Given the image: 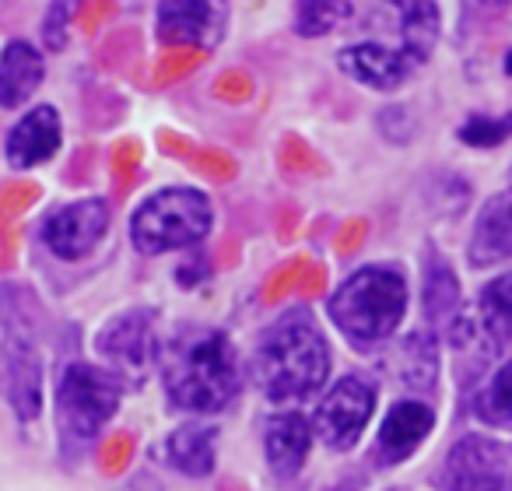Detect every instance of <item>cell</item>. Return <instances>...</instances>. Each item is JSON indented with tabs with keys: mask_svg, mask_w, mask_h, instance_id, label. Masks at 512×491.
I'll list each match as a JSON object with an SVG mask.
<instances>
[{
	"mask_svg": "<svg viewBox=\"0 0 512 491\" xmlns=\"http://www.w3.org/2000/svg\"><path fill=\"white\" fill-rule=\"evenodd\" d=\"M165 397L193 414L225 411L242 386L239 355L214 327H179L158 355Z\"/></svg>",
	"mask_w": 512,
	"mask_h": 491,
	"instance_id": "6da1fadb",
	"label": "cell"
},
{
	"mask_svg": "<svg viewBox=\"0 0 512 491\" xmlns=\"http://www.w3.org/2000/svg\"><path fill=\"white\" fill-rule=\"evenodd\" d=\"M330 348L306 313H285L260 334L253 351V383L274 404L306 400L327 383Z\"/></svg>",
	"mask_w": 512,
	"mask_h": 491,
	"instance_id": "7a4b0ae2",
	"label": "cell"
},
{
	"mask_svg": "<svg viewBox=\"0 0 512 491\" xmlns=\"http://www.w3.org/2000/svg\"><path fill=\"white\" fill-rule=\"evenodd\" d=\"M0 393L22 421L36 418L43 407L39 309L15 285H0Z\"/></svg>",
	"mask_w": 512,
	"mask_h": 491,
	"instance_id": "3957f363",
	"label": "cell"
},
{
	"mask_svg": "<svg viewBox=\"0 0 512 491\" xmlns=\"http://www.w3.org/2000/svg\"><path fill=\"white\" fill-rule=\"evenodd\" d=\"M407 313V281L393 267H362L334 295H330V320L358 348H369L397 334Z\"/></svg>",
	"mask_w": 512,
	"mask_h": 491,
	"instance_id": "277c9868",
	"label": "cell"
},
{
	"mask_svg": "<svg viewBox=\"0 0 512 491\" xmlns=\"http://www.w3.org/2000/svg\"><path fill=\"white\" fill-rule=\"evenodd\" d=\"M211 221L214 211L207 193L190 190V186H169L137 204L130 218V239L144 257H162V253L186 250L207 239Z\"/></svg>",
	"mask_w": 512,
	"mask_h": 491,
	"instance_id": "5b68a950",
	"label": "cell"
},
{
	"mask_svg": "<svg viewBox=\"0 0 512 491\" xmlns=\"http://www.w3.org/2000/svg\"><path fill=\"white\" fill-rule=\"evenodd\" d=\"M120 379L109 369L71 362L57 383V421L71 439H95L120 407Z\"/></svg>",
	"mask_w": 512,
	"mask_h": 491,
	"instance_id": "8992f818",
	"label": "cell"
},
{
	"mask_svg": "<svg viewBox=\"0 0 512 491\" xmlns=\"http://www.w3.org/2000/svg\"><path fill=\"white\" fill-rule=\"evenodd\" d=\"M95 351L102 355L106 369L116 379L127 383H141L151 369L158 365L162 344H158L155 330V313L144 309H130V313L116 316L102 327V334L95 337Z\"/></svg>",
	"mask_w": 512,
	"mask_h": 491,
	"instance_id": "52a82bcc",
	"label": "cell"
},
{
	"mask_svg": "<svg viewBox=\"0 0 512 491\" xmlns=\"http://www.w3.org/2000/svg\"><path fill=\"white\" fill-rule=\"evenodd\" d=\"M439 491H512V449L488 435H463L446 453Z\"/></svg>",
	"mask_w": 512,
	"mask_h": 491,
	"instance_id": "ba28073f",
	"label": "cell"
},
{
	"mask_svg": "<svg viewBox=\"0 0 512 491\" xmlns=\"http://www.w3.org/2000/svg\"><path fill=\"white\" fill-rule=\"evenodd\" d=\"M372 411H376V390H372L365 379L344 376L330 386L327 397H323L320 407H316L313 432L320 435L323 446L344 453V449L355 446L358 435L365 432Z\"/></svg>",
	"mask_w": 512,
	"mask_h": 491,
	"instance_id": "9c48e42d",
	"label": "cell"
},
{
	"mask_svg": "<svg viewBox=\"0 0 512 491\" xmlns=\"http://www.w3.org/2000/svg\"><path fill=\"white\" fill-rule=\"evenodd\" d=\"M158 43L214 50L228 32V0H158Z\"/></svg>",
	"mask_w": 512,
	"mask_h": 491,
	"instance_id": "30bf717a",
	"label": "cell"
},
{
	"mask_svg": "<svg viewBox=\"0 0 512 491\" xmlns=\"http://www.w3.org/2000/svg\"><path fill=\"white\" fill-rule=\"evenodd\" d=\"M109 228L106 200H78L60 211H53L43 225L46 250L60 260H81L99 246V239Z\"/></svg>",
	"mask_w": 512,
	"mask_h": 491,
	"instance_id": "8fae6325",
	"label": "cell"
},
{
	"mask_svg": "<svg viewBox=\"0 0 512 491\" xmlns=\"http://www.w3.org/2000/svg\"><path fill=\"white\" fill-rule=\"evenodd\" d=\"M337 67H341L351 81H358V85L376 88V92H393V88H400L411 78V71L418 64H414L400 46L355 43L337 53Z\"/></svg>",
	"mask_w": 512,
	"mask_h": 491,
	"instance_id": "7c38bea8",
	"label": "cell"
},
{
	"mask_svg": "<svg viewBox=\"0 0 512 491\" xmlns=\"http://www.w3.org/2000/svg\"><path fill=\"white\" fill-rule=\"evenodd\" d=\"M432 428H435V411L425 400H400L383 418V428H379V439H376V460L383 467L404 463L407 456L418 453V446L428 439Z\"/></svg>",
	"mask_w": 512,
	"mask_h": 491,
	"instance_id": "4fadbf2b",
	"label": "cell"
},
{
	"mask_svg": "<svg viewBox=\"0 0 512 491\" xmlns=\"http://www.w3.org/2000/svg\"><path fill=\"white\" fill-rule=\"evenodd\" d=\"M470 264L474 267H495L512 260V190L495 193L484 200L481 214L470 232Z\"/></svg>",
	"mask_w": 512,
	"mask_h": 491,
	"instance_id": "5bb4252c",
	"label": "cell"
},
{
	"mask_svg": "<svg viewBox=\"0 0 512 491\" xmlns=\"http://www.w3.org/2000/svg\"><path fill=\"white\" fill-rule=\"evenodd\" d=\"M60 148V116L53 106H36L11 127L8 134V162L11 169H36L50 162Z\"/></svg>",
	"mask_w": 512,
	"mask_h": 491,
	"instance_id": "9a60e30c",
	"label": "cell"
},
{
	"mask_svg": "<svg viewBox=\"0 0 512 491\" xmlns=\"http://www.w3.org/2000/svg\"><path fill=\"white\" fill-rule=\"evenodd\" d=\"M309 446H313V421L306 414L299 411L274 414L264 432V449H267V463H271V470L281 481L299 474L309 456Z\"/></svg>",
	"mask_w": 512,
	"mask_h": 491,
	"instance_id": "2e32d148",
	"label": "cell"
},
{
	"mask_svg": "<svg viewBox=\"0 0 512 491\" xmlns=\"http://www.w3.org/2000/svg\"><path fill=\"white\" fill-rule=\"evenodd\" d=\"M43 78H46L43 53L32 43H25V39L8 43L4 53H0V106L15 109L22 102H29L39 92Z\"/></svg>",
	"mask_w": 512,
	"mask_h": 491,
	"instance_id": "e0dca14e",
	"label": "cell"
},
{
	"mask_svg": "<svg viewBox=\"0 0 512 491\" xmlns=\"http://www.w3.org/2000/svg\"><path fill=\"white\" fill-rule=\"evenodd\" d=\"M470 327H474L477 341L488 351L512 344V271L481 288L474 316H470Z\"/></svg>",
	"mask_w": 512,
	"mask_h": 491,
	"instance_id": "ac0fdd59",
	"label": "cell"
},
{
	"mask_svg": "<svg viewBox=\"0 0 512 491\" xmlns=\"http://www.w3.org/2000/svg\"><path fill=\"white\" fill-rule=\"evenodd\" d=\"M214 446H218V428L214 425H179L165 439V460L186 477H207L214 470Z\"/></svg>",
	"mask_w": 512,
	"mask_h": 491,
	"instance_id": "d6986e66",
	"label": "cell"
},
{
	"mask_svg": "<svg viewBox=\"0 0 512 491\" xmlns=\"http://www.w3.org/2000/svg\"><path fill=\"white\" fill-rule=\"evenodd\" d=\"M425 316L435 330H453V323L460 320V281L449 271V264L435 250H425Z\"/></svg>",
	"mask_w": 512,
	"mask_h": 491,
	"instance_id": "ffe728a7",
	"label": "cell"
},
{
	"mask_svg": "<svg viewBox=\"0 0 512 491\" xmlns=\"http://www.w3.org/2000/svg\"><path fill=\"white\" fill-rule=\"evenodd\" d=\"M400 15V50L414 60L425 64L432 57L435 43H439V8L435 0H390Z\"/></svg>",
	"mask_w": 512,
	"mask_h": 491,
	"instance_id": "44dd1931",
	"label": "cell"
},
{
	"mask_svg": "<svg viewBox=\"0 0 512 491\" xmlns=\"http://www.w3.org/2000/svg\"><path fill=\"white\" fill-rule=\"evenodd\" d=\"M351 18V0H295V32L306 39L330 36Z\"/></svg>",
	"mask_w": 512,
	"mask_h": 491,
	"instance_id": "7402d4cb",
	"label": "cell"
},
{
	"mask_svg": "<svg viewBox=\"0 0 512 491\" xmlns=\"http://www.w3.org/2000/svg\"><path fill=\"white\" fill-rule=\"evenodd\" d=\"M477 414L498 428H512V362H505L484 383L481 397H477Z\"/></svg>",
	"mask_w": 512,
	"mask_h": 491,
	"instance_id": "603a6c76",
	"label": "cell"
},
{
	"mask_svg": "<svg viewBox=\"0 0 512 491\" xmlns=\"http://www.w3.org/2000/svg\"><path fill=\"white\" fill-rule=\"evenodd\" d=\"M512 137V116H470L460 127V141L470 148H495Z\"/></svg>",
	"mask_w": 512,
	"mask_h": 491,
	"instance_id": "cb8c5ba5",
	"label": "cell"
},
{
	"mask_svg": "<svg viewBox=\"0 0 512 491\" xmlns=\"http://www.w3.org/2000/svg\"><path fill=\"white\" fill-rule=\"evenodd\" d=\"M81 0H50V15H46L43 25V43L46 50H64L67 46V32H71V22L78 15Z\"/></svg>",
	"mask_w": 512,
	"mask_h": 491,
	"instance_id": "d4e9b609",
	"label": "cell"
},
{
	"mask_svg": "<svg viewBox=\"0 0 512 491\" xmlns=\"http://www.w3.org/2000/svg\"><path fill=\"white\" fill-rule=\"evenodd\" d=\"M505 71L512 74V50H509V57H505Z\"/></svg>",
	"mask_w": 512,
	"mask_h": 491,
	"instance_id": "484cf974",
	"label": "cell"
},
{
	"mask_svg": "<svg viewBox=\"0 0 512 491\" xmlns=\"http://www.w3.org/2000/svg\"><path fill=\"white\" fill-rule=\"evenodd\" d=\"M488 4H502V0H488Z\"/></svg>",
	"mask_w": 512,
	"mask_h": 491,
	"instance_id": "4316f807",
	"label": "cell"
}]
</instances>
